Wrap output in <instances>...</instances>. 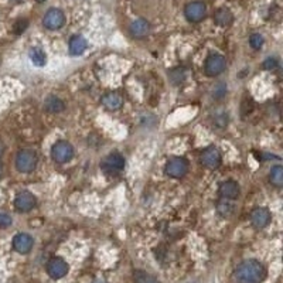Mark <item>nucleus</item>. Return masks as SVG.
Here are the masks:
<instances>
[{"label":"nucleus","mask_w":283,"mask_h":283,"mask_svg":"<svg viewBox=\"0 0 283 283\" xmlns=\"http://www.w3.org/2000/svg\"><path fill=\"white\" fill-rule=\"evenodd\" d=\"M266 278L265 266L257 259H248L235 269V281L238 283H262Z\"/></svg>","instance_id":"obj_1"},{"label":"nucleus","mask_w":283,"mask_h":283,"mask_svg":"<svg viewBox=\"0 0 283 283\" xmlns=\"http://www.w3.org/2000/svg\"><path fill=\"white\" fill-rule=\"evenodd\" d=\"M37 154L33 150H20L16 156V169L25 174L34 172L37 167Z\"/></svg>","instance_id":"obj_2"},{"label":"nucleus","mask_w":283,"mask_h":283,"mask_svg":"<svg viewBox=\"0 0 283 283\" xmlns=\"http://www.w3.org/2000/svg\"><path fill=\"white\" fill-rule=\"evenodd\" d=\"M51 157L52 160L57 163H68L74 157V148L70 142L60 140L57 143H54V146L51 149Z\"/></svg>","instance_id":"obj_3"},{"label":"nucleus","mask_w":283,"mask_h":283,"mask_svg":"<svg viewBox=\"0 0 283 283\" xmlns=\"http://www.w3.org/2000/svg\"><path fill=\"white\" fill-rule=\"evenodd\" d=\"M101 169L106 174L109 176H118L119 173H122V170L125 169V159L121 153L115 152V153H111L108 154L102 163H101Z\"/></svg>","instance_id":"obj_4"},{"label":"nucleus","mask_w":283,"mask_h":283,"mask_svg":"<svg viewBox=\"0 0 283 283\" xmlns=\"http://www.w3.org/2000/svg\"><path fill=\"white\" fill-rule=\"evenodd\" d=\"M185 19L190 23H200L207 16V6L204 1H191L184 7Z\"/></svg>","instance_id":"obj_5"},{"label":"nucleus","mask_w":283,"mask_h":283,"mask_svg":"<svg viewBox=\"0 0 283 283\" xmlns=\"http://www.w3.org/2000/svg\"><path fill=\"white\" fill-rule=\"evenodd\" d=\"M227 68V61L221 54H209L206 60L204 71L208 77H217L222 74Z\"/></svg>","instance_id":"obj_6"},{"label":"nucleus","mask_w":283,"mask_h":283,"mask_svg":"<svg viewBox=\"0 0 283 283\" xmlns=\"http://www.w3.org/2000/svg\"><path fill=\"white\" fill-rule=\"evenodd\" d=\"M164 172L172 179H181L188 172V161L183 157H173L167 161Z\"/></svg>","instance_id":"obj_7"},{"label":"nucleus","mask_w":283,"mask_h":283,"mask_svg":"<svg viewBox=\"0 0 283 283\" xmlns=\"http://www.w3.org/2000/svg\"><path fill=\"white\" fill-rule=\"evenodd\" d=\"M43 25L46 28H49V30H60L62 26L65 25V14L62 10L60 9H55V7H52V9H49L47 13L44 14V17H43Z\"/></svg>","instance_id":"obj_8"},{"label":"nucleus","mask_w":283,"mask_h":283,"mask_svg":"<svg viewBox=\"0 0 283 283\" xmlns=\"http://www.w3.org/2000/svg\"><path fill=\"white\" fill-rule=\"evenodd\" d=\"M70 271V266L68 263L60 257H55V258H51L47 263V273L50 275V278L58 281L62 279L67 273Z\"/></svg>","instance_id":"obj_9"},{"label":"nucleus","mask_w":283,"mask_h":283,"mask_svg":"<svg viewBox=\"0 0 283 283\" xmlns=\"http://www.w3.org/2000/svg\"><path fill=\"white\" fill-rule=\"evenodd\" d=\"M37 198L30 191H20L14 198V207L20 212H28L36 207Z\"/></svg>","instance_id":"obj_10"},{"label":"nucleus","mask_w":283,"mask_h":283,"mask_svg":"<svg viewBox=\"0 0 283 283\" xmlns=\"http://www.w3.org/2000/svg\"><path fill=\"white\" fill-rule=\"evenodd\" d=\"M33 246H34L33 236L26 234V232H20V234H17L13 238V248H14V251L22 254V255L28 254L33 249Z\"/></svg>","instance_id":"obj_11"},{"label":"nucleus","mask_w":283,"mask_h":283,"mask_svg":"<svg viewBox=\"0 0 283 283\" xmlns=\"http://www.w3.org/2000/svg\"><path fill=\"white\" fill-rule=\"evenodd\" d=\"M271 218L272 215L269 209L265 208V207H257L251 212V222L255 228H259V230L268 227L271 222Z\"/></svg>","instance_id":"obj_12"},{"label":"nucleus","mask_w":283,"mask_h":283,"mask_svg":"<svg viewBox=\"0 0 283 283\" xmlns=\"http://www.w3.org/2000/svg\"><path fill=\"white\" fill-rule=\"evenodd\" d=\"M201 163L208 167V169H217L220 164H221V153L220 150L214 146L206 149L203 153H201Z\"/></svg>","instance_id":"obj_13"},{"label":"nucleus","mask_w":283,"mask_h":283,"mask_svg":"<svg viewBox=\"0 0 283 283\" xmlns=\"http://www.w3.org/2000/svg\"><path fill=\"white\" fill-rule=\"evenodd\" d=\"M218 193L224 200H235V198L239 197V185L234 180H227L220 184V188H218Z\"/></svg>","instance_id":"obj_14"},{"label":"nucleus","mask_w":283,"mask_h":283,"mask_svg":"<svg viewBox=\"0 0 283 283\" xmlns=\"http://www.w3.org/2000/svg\"><path fill=\"white\" fill-rule=\"evenodd\" d=\"M130 34L136 38H143L150 33V23L145 19H136L130 25Z\"/></svg>","instance_id":"obj_15"},{"label":"nucleus","mask_w":283,"mask_h":283,"mask_svg":"<svg viewBox=\"0 0 283 283\" xmlns=\"http://www.w3.org/2000/svg\"><path fill=\"white\" fill-rule=\"evenodd\" d=\"M232 22H234V16L231 10L227 7H221L214 13V23L220 27H228V26H231Z\"/></svg>","instance_id":"obj_16"},{"label":"nucleus","mask_w":283,"mask_h":283,"mask_svg":"<svg viewBox=\"0 0 283 283\" xmlns=\"http://www.w3.org/2000/svg\"><path fill=\"white\" fill-rule=\"evenodd\" d=\"M44 109L50 113H60L65 109V103L58 97L50 95L49 98L44 101Z\"/></svg>","instance_id":"obj_17"},{"label":"nucleus","mask_w":283,"mask_h":283,"mask_svg":"<svg viewBox=\"0 0 283 283\" xmlns=\"http://www.w3.org/2000/svg\"><path fill=\"white\" fill-rule=\"evenodd\" d=\"M88 47V43L82 36H74L70 40V54L71 55H81Z\"/></svg>","instance_id":"obj_18"},{"label":"nucleus","mask_w":283,"mask_h":283,"mask_svg":"<svg viewBox=\"0 0 283 283\" xmlns=\"http://www.w3.org/2000/svg\"><path fill=\"white\" fill-rule=\"evenodd\" d=\"M122 98L118 95V94H106L103 98H102V105L106 108V109H109V111H118L121 106H122Z\"/></svg>","instance_id":"obj_19"},{"label":"nucleus","mask_w":283,"mask_h":283,"mask_svg":"<svg viewBox=\"0 0 283 283\" xmlns=\"http://www.w3.org/2000/svg\"><path fill=\"white\" fill-rule=\"evenodd\" d=\"M28 57L36 67H44L47 64V54L38 47H33L28 51Z\"/></svg>","instance_id":"obj_20"},{"label":"nucleus","mask_w":283,"mask_h":283,"mask_svg":"<svg viewBox=\"0 0 283 283\" xmlns=\"http://www.w3.org/2000/svg\"><path fill=\"white\" fill-rule=\"evenodd\" d=\"M269 180L273 185L276 187H281L283 184V167L276 164L271 169V173H269Z\"/></svg>","instance_id":"obj_21"},{"label":"nucleus","mask_w":283,"mask_h":283,"mask_svg":"<svg viewBox=\"0 0 283 283\" xmlns=\"http://www.w3.org/2000/svg\"><path fill=\"white\" fill-rule=\"evenodd\" d=\"M235 207L228 201V200H222L218 203V206H217V212L224 217V218H230L232 214H234Z\"/></svg>","instance_id":"obj_22"},{"label":"nucleus","mask_w":283,"mask_h":283,"mask_svg":"<svg viewBox=\"0 0 283 283\" xmlns=\"http://www.w3.org/2000/svg\"><path fill=\"white\" fill-rule=\"evenodd\" d=\"M133 278H135L136 283H160L153 275L145 271H136Z\"/></svg>","instance_id":"obj_23"},{"label":"nucleus","mask_w":283,"mask_h":283,"mask_svg":"<svg viewBox=\"0 0 283 283\" xmlns=\"http://www.w3.org/2000/svg\"><path fill=\"white\" fill-rule=\"evenodd\" d=\"M249 44H251V47L254 50L262 49V46H263V37H262V34H259V33L252 34V36L249 37Z\"/></svg>","instance_id":"obj_24"},{"label":"nucleus","mask_w":283,"mask_h":283,"mask_svg":"<svg viewBox=\"0 0 283 283\" xmlns=\"http://www.w3.org/2000/svg\"><path fill=\"white\" fill-rule=\"evenodd\" d=\"M228 125V115L227 113H221V115H217L214 118V126L218 128V129H224L227 128Z\"/></svg>","instance_id":"obj_25"},{"label":"nucleus","mask_w":283,"mask_h":283,"mask_svg":"<svg viewBox=\"0 0 283 283\" xmlns=\"http://www.w3.org/2000/svg\"><path fill=\"white\" fill-rule=\"evenodd\" d=\"M27 26H28V20H27V19H19V20L14 23L13 30H14L16 34H22L26 28H27Z\"/></svg>","instance_id":"obj_26"},{"label":"nucleus","mask_w":283,"mask_h":283,"mask_svg":"<svg viewBox=\"0 0 283 283\" xmlns=\"http://www.w3.org/2000/svg\"><path fill=\"white\" fill-rule=\"evenodd\" d=\"M262 67L266 70V71H275L278 67H279V62L276 58H273V57H269V58H266L263 64H262Z\"/></svg>","instance_id":"obj_27"},{"label":"nucleus","mask_w":283,"mask_h":283,"mask_svg":"<svg viewBox=\"0 0 283 283\" xmlns=\"http://www.w3.org/2000/svg\"><path fill=\"white\" fill-rule=\"evenodd\" d=\"M214 94H212V97L215 99H221L225 94H227V86L224 85V84H218V85L214 88V91H212Z\"/></svg>","instance_id":"obj_28"},{"label":"nucleus","mask_w":283,"mask_h":283,"mask_svg":"<svg viewBox=\"0 0 283 283\" xmlns=\"http://www.w3.org/2000/svg\"><path fill=\"white\" fill-rule=\"evenodd\" d=\"M12 217L6 212H0V228H7L12 225Z\"/></svg>","instance_id":"obj_29"},{"label":"nucleus","mask_w":283,"mask_h":283,"mask_svg":"<svg viewBox=\"0 0 283 283\" xmlns=\"http://www.w3.org/2000/svg\"><path fill=\"white\" fill-rule=\"evenodd\" d=\"M3 152H4V145H3V143L0 142V156L3 154Z\"/></svg>","instance_id":"obj_30"},{"label":"nucleus","mask_w":283,"mask_h":283,"mask_svg":"<svg viewBox=\"0 0 283 283\" xmlns=\"http://www.w3.org/2000/svg\"><path fill=\"white\" fill-rule=\"evenodd\" d=\"M13 3H16V4H20V3H25L26 0H12Z\"/></svg>","instance_id":"obj_31"},{"label":"nucleus","mask_w":283,"mask_h":283,"mask_svg":"<svg viewBox=\"0 0 283 283\" xmlns=\"http://www.w3.org/2000/svg\"><path fill=\"white\" fill-rule=\"evenodd\" d=\"M92 283H106V282H105L103 279H97V281H94Z\"/></svg>","instance_id":"obj_32"},{"label":"nucleus","mask_w":283,"mask_h":283,"mask_svg":"<svg viewBox=\"0 0 283 283\" xmlns=\"http://www.w3.org/2000/svg\"><path fill=\"white\" fill-rule=\"evenodd\" d=\"M1 176H3V164L0 163V179H1Z\"/></svg>","instance_id":"obj_33"},{"label":"nucleus","mask_w":283,"mask_h":283,"mask_svg":"<svg viewBox=\"0 0 283 283\" xmlns=\"http://www.w3.org/2000/svg\"><path fill=\"white\" fill-rule=\"evenodd\" d=\"M36 1H37V3H44L46 0H36Z\"/></svg>","instance_id":"obj_34"}]
</instances>
